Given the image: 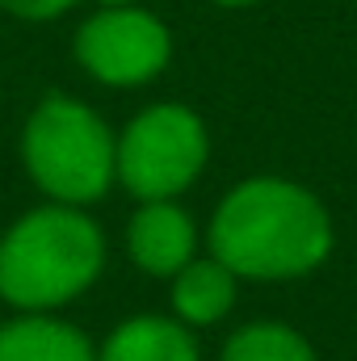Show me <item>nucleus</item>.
Returning a JSON list of instances; mask_svg holds the SVG:
<instances>
[{
  "label": "nucleus",
  "mask_w": 357,
  "mask_h": 361,
  "mask_svg": "<svg viewBox=\"0 0 357 361\" xmlns=\"http://www.w3.org/2000/svg\"><path fill=\"white\" fill-rule=\"evenodd\" d=\"M332 244L328 206L286 177L231 185L206 223L210 257L248 281H298L332 257Z\"/></svg>",
  "instance_id": "nucleus-1"
},
{
  "label": "nucleus",
  "mask_w": 357,
  "mask_h": 361,
  "mask_svg": "<svg viewBox=\"0 0 357 361\" xmlns=\"http://www.w3.org/2000/svg\"><path fill=\"white\" fill-rule=\"evenodd\" d=\"M105 269V231L89 206L47 202L0 235V298L13 311H63Z\"/></svg>",
  "instance_id": "nucleus-2"
},
{
  "label": "nucleus",
  "mask_w": 357,
  "mask_h": 361,
  "mask_svg": "<svg viewBox=\"0 0 357 361\" xmlns=\"http://www.w3.org/2000/svg\"><path fill=\"white\" fill-rule=\"evenodd\" d=\"M21 160L51 202L92 206L118 185V135L92 105L51 92L25 118Z\"/></svg>",
  "instance_id": "nucleus-3"
},
{
  "label": "nucleus",
  "mask_w": 357,
  "mask_h": 361,
  "mask_svg": "<svg viewBox=\"0 0 357 361\" xmlns=\"http://www.w3.org/2000/svg\"><path fill=\"white\" fill-rule=\"evenodd\" d=\"M210 135L206 122L177 101L139 109L118 135V185L135 202L181 197L206 173Z\"/></svg>",
  "instance_id": "nucleus-4"
},
{
  "label": "nucleus",
  "mask_w": 357,
  "mask_h": 361,
  "mask_svg": "<svg viewBox=\"0 0 357 361\" xmlns=\"http://www.w3.org/2000/svg\"><path fill=\"white\" fill-rule=\"evenodd\" d=\"M72 51L92 80L109 89H139L169 68L173 38L156 13L135 4H114L80 21Z\"/></svg>",
  "instance_id": "nucleus-5"
},
{
  "label": "nucleus",
  "mask_w": 357,
  "mask_h": 361,
  "mask_svg": "<svg viewBox=\"0 0 357 361\" xmlns=\"http://www.w3.org/2000/svg\"><path fill=\"white\" fill-rule=\"evenodd\" d=\"M126 252L139 273L169 281L198 257V223L177 197L139 202L126 223Z\"/></svg>",
  "instance_id": "nucleus-6"
},
{
  "label": "nucleus",
  "mask_w": 357,
  "mask_h": 361,
  "mask_svg": "<svg viewBox=\"0 0 357 361\" xmlns=\"http://www.w3.org/2000/svg\"><path fill=\"white\" fill-rule=\"evenodd\" d=\"M0 361H97V345L59 311H17L0 324Z\"/></svg>",
  "instance_id": "nucleus-7"
},
{
  "label": "nucleus",
  "mask_w": 357,
  "mask_h": 361,
  "mask_svg": "<svg viewBox=\"0 0 357 361\" xmlns=\"http://www.w3.org/2000/svg\"><path fill=\"white\" fill-rule=\"evenodd\" d=\"M97 361H202V349L177 315H131L109 328Z\"/></svg>",
  "instance_id": "nucleus-8"
},
{
  "label": "nucleus",
  "mask_w": 357,
  "mask_h": 361,
  "mask_svg": "<svg viewBox=\"0 0 357 361\" xmlns=\"http://www.w3.org/2000/svg\"><path fill=\"white\" fill-rule=\"evenodd\" d=\"M240 277L214 257H193L177 277H169V302L185 328H214L231 315Z\"/></svg>",
  "instance_id": "nucleus-9"
},
{
  "label": "nucleus",
  "mask_w": 357,
  "mask_h": 361,
  "mask_svg": "<svg viewBox=\"0 0 357 361\" xmlns=\"http://www.w3.org/2000/svg\"><path fill=\"white\" fill-rule=\"evenodd\" d=\"M219 361H320L311 341L282 324V319H257V324H244L227 336Z\"/></svg>",
  "instance_id": "nucleus-10"
},
{
  "label": "nucleus",
  "mask_w": 357,
  "mask_h": 361,
  "mask_svg": "<svg viewBox=\"0 0 357 361\" xmlns=\"http://www.w3.org/2000/svg\"><path fill=\"white\" fill-rule=\"evenodd\" d=\"M72 4L76 0H0V8L13 13V17H21V21H51V17L68 13Z\"/></svg>",
  "instance_id": "nucleus-11"
},
{
  "label": "nucleus",
  "mask_w": 357,
  "mask_h": 361,
  "mask_svg": "<svg viewBox=\"0 0 357 361\" xmlns=\"http://www.w3.org/2000/svg\"><path fill=\"white\" fill-rule=\"evenodd\" d=\"M214 4H223V8H240V4H253V0H214Z\"/></svg>",
  "instance_id": "nucleus-12"
},
{
  "label": "nucleus",
  "mask_w": 357,
  "mask_h": 361,
  "mask_svg": "<svg viewBox=\"0 0 357 361\" xmlns=\"http://www.w3.org/2000/svg\"><path fill=\"white\" fill-rule=\"evenodd\" d=\"M101 8H114V4H135V0H97Z\"/></svg>",
  "instance_id": "nucleus-13"
}]
</instances>
